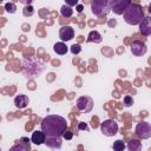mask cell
<instances>
[{
    "label": "cell",
    "instance_id": "d6986e66",
    "mask_svg": "<svg viewBox=\"0 0 151 151\" xmlns=\"http://www.w3.org/2000/svg\"><path fill=\"white\" fill-rule=\"evenodd\" d=\"M112 147H113L114 151H124V149L126 147V145L124 144V142H122L120 139H118V140H116V142L113 143Z\"/></svg>",
    "mask_w": 151,
    "mask_h": 151
},
{
    "label": "cell",
    "instance_id": "7402d4cb",
    "mask_svg": "<svg viewBox=\"0 0 151 151\" xmlns=\"http://www.w3.org/2000/svg\"><path fill=\"white\" fill-rule=\"evenodd\" d=\"M70 50H71L72 54H78V53H80V51H81V46H80L79 44H73V45L70 47Z\"/></svg>",
    "mask_w": 151,
    "mask_h": 151
},
{
    "label": "cell",
    "instance_id": "44dd1931",
    "mask_svg": "<svg viewBox=\"0 0 151 151\" xmlns=\"http://www.w3.org/2000/svg\"><path fill=\"white\" fill-rule=\"evenodd\" d=\"M33 13H34V8H33L31 5L25 6V8H24V11H22V14H24L25 17H31V15H33Z\"/></svg>",
    "mask_w": 151,
    "mask_h": 151
},
{
    "label": "cell",
    "instance_id": "5b68a950",
    "mask_svg": "<svg viewBox=\"0 0 151 151\" xmlns=\"http://www.w3.org/2000/svg\"><path fill=\"white\" fill-rule=\"evenodd\" d=\"M131 0H110V8L113 11V13L120 15L124 14L126 8L130 6Z\"/></svg>",
    "mask_w": 151,
    "mask_h": 151
},
{
    "label": "cell",
    "instance_id": "9a60e30c",
    "mask_svg": "<svg viewBox=\"0 0 151 151\" xmlns=\"http://www.w3.org/2000/svg\"><path fill=\"white\" fill-rule=\"evenodd\" d=\"M101 40H103V38L98 31H91L86 39L87 42H94V44H100Z\"/></svg>",
    "mask_w": 151,
    "mask_h": 151
},
{
    "label": "cell",
    "instance_id": "3957f363",
    "mask_svg": "<svg viewBox=\"0 0 151 151\" xmlns=\"http://www.w3.org/2000/svg\"><path fill=\"white\" fill-rule=\"evenodd\" d=\"M91 11L98 18L107 15L109 12L111 11L110 0H92L91 1Z\"/></svg>",
    "mask_w": 151,
    "mask_h": 151
},
{
    "label": "cell",
    "instance_id": "7a4b0ae2",
    "mask_svg": "<svg viewBox=\"0 0 151 151\" xmlns=\"http://www.w3.org/2000/svg\"><path fill=\"white\" fill-rule=\"evenodd\" d=\"M124 20L129 25H139L140 21L144 19V11L140 5L138 4H130V6L124 12Z\"/></svg>",
    "mask_w": 151,
    "mask_h": 151
},
{
    "label": "cell",
    "instance_id": "8fae6325",
    "mask_svg": "<svg viewBox=\"0 0 151 151\" xmlns=\"http://www.w3.org/2000/svg\"><path fill=\"white\" fill-rule=\"evenodd\" d=\"M59 37L63 41H70L74 38V29L71 26H63L59 29Z\"/></svg>",
    "mask_w": 151,
    "mask_h": 151
},
{
    "label": "cell",
    "instance_id": "ac0fdd59",
    "mask_svg": "<svg viewBox=\"0 0 151 151\" xmlns=\"http://www.w3.org/2000/svg\"><path fill=\"white\" fill-rule=\"evenodd\" d=\"M60 14H61L64 18H71L72 14H73V9H72L71 6L64 5V6H61V8H60Z\"/></svg>",
    "mask_w": 151,
    "mask_h": 151
},
{
    "label": "cell",
    "instance_id": "ba28073f",
    "mask_svg": "<svg viewBox=\"0 0 151 151\" xmlns=\"http://www.w3.org/2000/svg\"><path fill=\"white\" fill-rule=\"evenodd\" d=\"M130 50H131V53H132L133 55H136V57H142V55H144V54L146 53L147 47H146L145 42H143V41H140V40H134V41H132Z\"/></svg>",
    "mask_w": 151,
    "mask_h": 151
},
{
    "label": "cell",
    "instance_id": "484cf974",
    "mask_svg": "<svg viewBox=\"0 0 151 151\" xmlns=\"http://www.w3.org/2000/svg\"><path fill=\"white\" fill-rule=\"evenodd\" d=\"M65 2H66V5H68V6H77V4H78V0H65Z\"/></svg>",
    "mask_w": 151,
    "mask_h": 151
},
{
    "label": "cell",
    "instance_id": "83f0119b",
    "mask_svg": "<svg viewBox=\"0 0 151 151\" xmlns=\"http://www.w3.org/2000/svg\"><path fill=\"white\" fill-rule=\"evenodd\" d=\"M83 11V6H78V12H81Z\"/></svg>",
    "mask_w": 151,
    "mask_h": 151
},
{
    "label": "cell",
    "instance_id": "cb8c5ba5",
    "mask_svg": "<svg viewBox=\"0 0 151 151\" xmlns=\"http://www.w3.org/2000/svg\"><path fill=\"white\" fill-rule=\"evenodd\" d=\"M72 137H73V132H71L70 130H65V132L63 133V138L66 139V140L72 139Z\"/></svg>",
    "mask_w": 151,
    "mask_h": 151
},
{
    "label": "cell",
    "instance_id": "5bb4252c",
    "mask_svg": "<svg viewBox=\"0 0 151 151\" xmlns=\"http://www.w3.org/2000/svg\"><path fill=\"white\" fill-rule=\"evenodd\" d=\"M29 103V99L25 94H18L14 98V105L17 109H25Z\"/></svg>",
    "mask_w": 151,
    "mask_h": 151
},
{
    "label": "cell",
    "instance_id": "6da1fadb",
    "mask_svg": "<svg viewBox=\"0 0 151 151\" xmlns=\"http://www.w3.org/2000/svg\"><path fill=\"white\" fill-rule=\"evenodd\" d=\"M67 122L64 117L58 114H50L41 120L40 127L46 136H61L65 132Z\"/></svg>",
    "mask_w": 151,
    "mask_h": 151
},
{
    "label": "cell",
    "instance_id": "e0dca14e",
    "mask_svg": "<svg viewBox=\"0 0 151 151\" xmlns=\"http://www.w3.org/2000/svg\"><path fill=\"white\" fill-rule=\"evenodd\" d=\"M127 149L130 151H137V150H140L142 149V143L137 139H131L129 143H127Z\"/></svg>",
    "mask_w": 151,
    "mask_h": 151
},
{
    "label": "cell",
    "instance_id": "52a82bcc",
    "mask_svg": "<svg viewBox=\"0 0 151 151\" xmlns=\"http://www.w3.org/2000/svg\"><path fill=\"white\" fill-rule=\"evenodd\" d=\"M136 134L142 139H147L151 137V124L147 122H140L136 126Z\"/></svg>",
    "mask_w": 151,
    "mask_h": 151
},
{
    "label": "cell",
    "instance_id": "d4e9b609",
    "mask_svg": "<svg viewBox=\"0 0 151 151\" xmlns=\"http://www.w3.org/2000/svg\"><path fill=\"white\" fill-rule=\"evenodd\" d=\"M78 130H80V131H85V130H86V131H87V130H88V126H87L86 123H83V122H81V123L78 124Z\"/></svg>",
    "mask_w": 151,
    "mask_h": 151
},
{
    "label": "cell",
    "instance_id": "4fadbf2b",
    "mask_svg": "<svg viewBox=\"0 0 151 151\" xmlns=\"http://www.w3.org/2000/svg\"><path fill=\"white\" fill-rule=\"evenodd\" d=\"M31 140H32V143H34V144H37V145H41L42 143L46 142V133H45L42 130H40V131L37 130V131H34V132L32 133Z\"/></svg>",
    "mask_w": 151,
    "mask_h": 151
},
{
    "label": "cell",
    "instance_id": "9c48e42d",
    "mask_svg": "<svg viewBox=\"0 0 151 151\" xmlns=\"http://www.w3.org/2000/svg\"><path fill=\"white\" fill-rule=\"evenodd\" d=\"M31 142L32 140H29L27 137H22V138H20V140L17 142V144H14L11 147V150L12 151H15V150L17 151H27L31 149Z\"/></svg>",
    "mask_w": 151,
    "mask_h": 151
},
{
    "label": "cell",
    "instance_id": "2e32d148",
    "mask_svg": "<svg viewBox=\"0 0 151 151\" xmlns=\"http://www.w3.org/2000/svg\"><path fill=\"white\" fill-rule=\"evenodd\" d=\"M53 51H54L57 54H59V55H64V54H66V52H67V46H66V44H65L64 41L55 42V44L53 45Z\"/></svg>",
    "mask_w": 151,
    "mask_h": 151
},
{
    "label": "cell",
    "instance_id": "30bf717a",
    "mask_svg": "<svg viewBox=\"0 0 151 151\" xmlns=\"http://www.w3.org/2000/svg\"><path fill=\"white\" fill-rule=\"evenodd\" d=\"M139 32L143 35H145V37L151 35V15L144 17V19L140 21V24H139Z\"/></svg>",
    "mask_w": 151,
    "mask_h": 151
},
{
    "label": "cell",
    "instance_id": "8992f818",
    "mask_svg": "<svg viewBox=\"0 0 151 151\" xmlns=\"http://www.w3.org/2000/svg\"><path fill=\"white\" fill-rule=\"evenodd\" d=\"M77 109L81 112H90L93 109V100L88 96H81L77 99Z\"/></svg>",
    "mask_w": 151,
    "mask_h": 151
},
{
    "label": "cell",
    "instance_id": "ffe728a7",
    "mask_svg": "<svg viewBox=\"0 0 151 151\" xmlns=\"http://www.w3.org/2000/svg\"><path fill=\"white\" fill-rule=\"evenodd\" d=\"M5 9H6L7 13L13 14V13H15V11H17V6H15V4H13V2H7V4L5 5Z\"/></svg>",
    "mask_w": 151,
    "mask_h": 151
},
{
    "label": "cell",
    "instance_id": "4316f807",
    "mask_svg": "<svg viewBox=\"0 0 151 151\" xmlns=\"http://www.w3.org/2000/svg\"><path fill=\"white\" fill-rule=\"evenodd\" d=\"M21 4H24L25 6H28V5H31L32 2H33V0H19Z\"/></svg>",
    "mask_w": 151,
    "mask_h": 151
},
{
    "label": "cell",
    "instance_id": "7c38bea8",
    "mask_svg": "<svg viewBox=\"0 0 151 151\" xmlns=\"http://www.w3.org/2000/svg\"><path fill=\"white\" fill-rule=\"evenodd\" d=\"M45 144L51 149H60L63 145L61 136H46Z\"/></svg>",
    "mask_w": 151,
    "mask_h": 151
},
{
    "label": "cell",
    "instance_id": "603a6c76",
    "mask_svg": "<svg viewBox=\"0 0 151 151\" xmlns=\"http://www.w3.org/2000/svg\"><path fill=\"white\" fill-rule=\"evenodd\" d=\"M124 105H125L126 107L132 106V105H133V98H132L131 96H125V97H124Z\"/></svg>",
    "mask_w": 151,
    "mask_h": 151
},
{
    "label": "cell",
    "instance_id": "277c9868",
    "mask_svg": "<svg viewBox=\"0 0 151 151\" xmlns=\"http://www.w3.org/2000/svg\"><path fill=\"white\" fill-rule=\"evenodd\" d=\"M100 131L106 137H113L118 132V124L113 119H106L100 123Z\"/></svg>",
    "mask_w": 151,
    "mask_h": 151
},
{
    "label": "cell",
    "instance_id": "f1b7e54d",
    "mask_svg": "<svg viewBox=\"0 0 151 151\" xmlns=\"http://www.w3.org/2000/svg\"><path fill=\"white\" fill-rule=\"evenodd\" d=\"M149 13L151 14V2H150V5H149Z\"/></svg>",
    "mask_w": 151,
    "mask_h": 151
}]
</instances>
